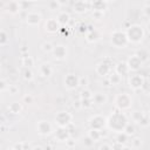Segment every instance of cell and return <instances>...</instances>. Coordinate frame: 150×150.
I'll return each mask as SVG.
<instances>
[{
	"label": "cell",
	"instance_id": "6da1fadb",
	"mask_svg": "<svg viewBox=\"0 0 150 150\" xmlns=\"http://www.w3.org/2000/svg\"><path fill=\"white\" fill-rule=\"evenodd\" d=\"M128 117L122 110H115L112 111L108 118H105V128L108 130H111L114 132H120L123 130L125 124L128 123Z\"/></svg>",
	"mask_w": 150,
	"mask_h": 150
},
{
	"label": "cell",
	"instance_id": "7a4b0ae2",
	"mask_svg": "<svg viewBox=\"0 0 150 150\" xmlns=\"http://www.w3.org/2000/svg\"><path fill=\"white\" fill-rule=\"evenodd\" d=\"M125 35H127V39L129 41V43H139L143 39H144V29L142 26L139 25H130L129 27H127V29L124 30Z\"/></svg>",
	"mask_w": 150,
	"mask_h": 150
},
{
	"label": "cell",
	"instance_id": "3957f363",
	"mask_svg": "<svg viewBox=\"0 0 150 150\" xmlns=\"http://www.w3.org/2000/svg\"><path fill=\"white\" fill-rule=\"evenodd\" d=\"M114 103H115L116 109L125 111V110L131 109V107H132V98L127 93H120V94H117L115 96Z\"/></svg>",
	"mask_w": 150,
	"mask_h": 150
},
{
	"label": "cell",
	"instance_id": "277c9868",
	"mask_svg": "<svg viewBox=\"0 0 150 150\" xmlns=\"http://www.w3.org/2000/svg\"><path fill=\"white\" fill-rule=\"evenodd\" d=\"M110 43L115 47V48H125L128 45H129V41L127 39V35L123 30H120V29H116L111 33V36H110Z\"/></svg>",
	"mask_w": 150,
	"mask_h": 150
},
{
	"label": "cell",
	"instance_id": "5b68a950",
	"mask_svg": "<svg viewBox=\"0 0 150 150\" xmlns=\"http://www.w3.org/2000/svg\"><path fill=\"white\" fill-rule=\"evenodd\" d=\"M112 69V61L109 59V57H105L103 61H101L96 68H95V71L96 74H98L100 76H103L105 77L107 75H109V73L111 71Z\"/></svg>",
	"mask_w": 150,
	"mask_h": 150
},
{
	"label": "cell",
	"instance_id": "8992f818",
	"mask_svg": "<svg viewBox=\"0 0 150 150\" xmlns=\"http://www.w3.org/2000/svg\"><path fill=\"white\" fill-rule=\"evenodd\" d=\"M54 121L57 127H67L73 122V115L68 111H59L55 115Z\"/></svg>",
	"mask_w": 150,
	"mask_h": 150
},
{
	"label": "cell",
	"instance_id": "52a82bcc",
	"mask_svg": "<svg viewBox=\"0 0 150 150\" xmlns=\"http://www.w3.org/2000/svg\"><path fill=\"white\" fill-rule=\"evenodd\" d=\"M36 131L39 135L41 136H48L52 134L53 131V127L52 124L48 122V121H45V120H41L36 123Z\"/></svg>",
	"mask_w": 150,
	"mask_h": 150
},
{
	"label": "cell",
	"instance_id": "ba28073f",
	"mask_svg": "<svg viewBox=\"0 0 150 150\" xmlns=\"http://www.w3.org/2000/svg\"><path fill=\"white\" fill-rule=\"evenodd\" d=\"M144 77L139 74H132L129 76V80H128V83H129V87L132 89V90H141V87L144 82Z\"/></svg>",
	"mask_w": 150,
	"mask_h": 150
},
{
	"label": "cell",
	"instance_id": "9c48e42d",
	"mask_svg": "<svg viewBox=\"0 0 150 150\" xmlns=\"http://www.w3.org/2000/svg\"><path fill=\"white\" fill-rule=\"evenodd\" d=\"M88 124L90 128L93 129H97V130H101L102 128L105 127V117H103L102 115H94L89 118L88 121Z\"/></svg>",
	"mask_w": 150,
	"mask_h": 150
},
{
	"label": "cell",
	"instance_id": "30bf717a",
	"mask_svg": "<svg viewBox=\"0 0 150 150\" xmlns=\"http://www.w3.org/2000/svg\"><path fill=\"white\" fill-rule=\"evenodd\" d=\"M125 63H127V66H128V68H129L130 71H138L142 68V66H143L142 61L138 59V56L136 54L130 55L129 59L125 61Z\"/></svg>",
	"mask_w": 150,
	"mask_h": 150
},
{
	"label": "cell",
	"instance_id": "8fae6325",
	"mask_svg": "<svg viewBox=\"0 0 150 150\" xmlns=\"http://www.w3.org/2000/svg\"><path fill=\"white\" fill-rule=\"evenodd\" d=\"M67 47L64 45H56L53 47V50H52V55L55 60L57 61H61V60H64L67 57Z\"/></svg>",
	"mask_w": 150,
	"mask_h": 150
},
{
	"label": "cell",
	"instance_id": "7c38bea8",
	"mask_svg": "<svg viewBox=\"0 0 150 150\" xmlns=\"http://www.w3.org/2000/svg\"><path fill=\"white\" fill-rule=\"evenodd\" d=\"M64 87L69 90H73V89H76L79 87V76L75 75V74H67L64 76Z\"/></svg>",
	"mask_w": 150,
	"mask_h": 150
},
{
	"label": "cell",
	"instance_id": "4fadbf2b",
	"mask_svg": "<svg viewBox=\"0 0 150 150\" xmlns=\"http://www.w3.org/2000/svg\"><path fill=\"white\" fill-rule=\"evenodd\" d=\"M60 28H61V26L59 25V22L56 21L55 18H50V19H48V20L45 22V29H46V32L49 33V34H54V33L59 32Z\"/></svg>",
	"mask_w": 150,
	"mask_h": 150
},
{
	"label": "cell",
	"instance_id": "5bb4252c",
	"mask_svg": "<svg viewBox=\"0 0 150 150\" xmlns=\"http://www.w3.org/2000/svg\"><path fill=\"white\" fill-rule=\"evenodd\" d=\"M70 136L71 134L69 132L67 127H57V129L55 130V139L60 142H66L68 138H70Z\"/></svg>",
	"mask_w": 150,
	"mask_h": 150
},
{
	"label": "cell",
	"instance_id": "9a60e30c",
	"mask_svg": "<svg viewBox=\"0 0 150 150\" xmlns=\"http://www.w3.org/2000/svg\"><path fill=\"white\" fill-rule=\"evenodd\" d=\"M41 14L38 12H29L26 16V22L29 26H38L41 22Z\"/></svg>",
	"mask_w": 150,
	"mask_h": 150
},
{
	"label": "cell",
	"instance_id": "2e32d148",
	"mask_svg": "<svg viewBox=\"0 0 150 150\" xmlns=\"http://www.w3.org/2000/svg\"><path fill=\"white\" fill-rule=\"evenodd\" d=\"M53 71H54V69L50 63H42L39 66V74L42 77H46V79L50 77L53 75Z\"/></svg>",
	"mask_w": 150,
	"mask_h": 150
},
{
	"label": "cell",
	"instance_id": "e0dca14e",
	"mask_svg": "<svg viewBox=\"0 0 150 150\" xmlns=\"http://www.w3.org/2000/svg\"><path fill=\"white\" fill-rule=\"evenodd\" d=\"M73 8H74V12L75 13L82 14V13H84V12L88 11V4L86 1H83V0H77V1H75Z\"/></svg>",
	"mask_w": 150,
	"mask_h": 150
},
{
	"label": "cell",
	"instance_id": "ac0fdd59",
	"mask_svg": "<svg viewBox=\"0 0 150 150\" xmlns=\"http://www.w3.org/2000/svg\"><path fill=\"white\" fill-rule=\"evenodd\" d=\"M55 19L61 27H64V26H68V23L70 21V15L67 12H60Z\"/></svg>",
	"mask_w": 150,
	"mask_h": 150
},
{
	"label": "cell",
	"instance_id": "d6986e66",
	"mask_svg": "<svg viewBox=\"0 0 150 150\" xmlns=\"http://www.w3.org/2000/svg\"><path fill=\"white\" fill-rule=\"evenodd\" d=\"M94 104H97V105H104L107 103V95L104 93H96V94H93V97H91Z\"/></svg>",
	"mask_w": 150,
	"mask_h": 150
},
{
	"label": "cell",
	"instance_id": "ffe728a7",
	"mask_svg": "<svg viewBox=\"0 0 150 150\" xmlns=\"http://www.w3.org/2000/svg\"><path fill=\"white\" fill-rule=\"evenodd\" d=\"M90 6L93 11L104 12L107 9V2L104 0H90Z\"/></svg>",
	"mask_w": 150,
	"mask_h": 150
},
{
	"label": "cell",
	"instance_id": "44dd1931",
	"mask_svg": "<svg viewBox=\"0 0 150 150\" xmlns=\"http://www.w3.org/2000/svg\"><path fill=\"white\" fill-rule=\"evenodd\" d=\"M101 39V33L97 30V29H94L91 32H87L86 33V40L90 43H94V42H97L98 40Z\"/></svg>",
	"mask_w": 150,
	"mask_h": 150
},
{
	"label": "cell",
	"instance_id": "7402d4cb",
	"mask_svg": "<svg viewBox=\"0 0 150 150\" xmlns=\"http://www.w3.org/2000/svg\"><path fill=\"white\" fill-rule=\"evenodd\" d=\"M115 73H117L120 76H125L130 73L128 66L125 62H118L116 66H115Z\"/></svg>",
	"mask_w": 150,
	"mask_h": 150
},
{
	"label": "cell",
	"instance_id": "603a6c76",
	"mask_svg": "<svg viewBox=\"0 0 150 150\" xmlns=\"http://www.w3.org/2000/svg\"><path fill=\"white\" fill-rule=\"evenodd\" d=\"M20 9H21V5H20L19 1H11V2L8 4V6H7V11H8L11 14H13V15L18 14V13L20 12Z\"/></svg>",
	"mask_w": 150,
	"mask_h": 150
},
{
	"label": "cell",
	"instance_id": "cb8c5ba5",
	"mask_svg": "<svg viewBox=\"0 0 150 150\" xmlns=\"http://www.w3.org/2000/svg\"><path fill=\"white\" fill-rule=\"evenodd\" d=\"M108 80H109V83L110 86H117L120 84V82L122 81V76H120L115 71H110L109 75H108Z\"/></svg>",
	"mask_w": 150,
	"mask_h": 150
},
{
	"label": "cell",
	"instance_id": "d4e9b609",
	"mask_svg": "<svg viewBox=\"0 0 150 150\" xmlns=\"http://www.w3.org/2000/svg\"><path fill=\"white\" fill-rule=\"evenodd\" d=\"M21 63H22V66L26 67V68H32V67L34 66V59H33L32 56H29L28 53H27V54H22Z\"/></svg>",
	"mask_w": 150,
	"mask_h": 150
},
{
	"label": "cell",
	"instance_id": "484cf974",
	"mask_svg": "<svg viewBox=\"0 0 150 150\" xmlns=\"http://www.w3.org/2000/svg\"><path fill=\"white\" fill-rule=\"evenodd\" d=\"M21 110H22V104L19 103V102H13V103H11L8 105V111L12 112V114H14V115L20 114Z\"/></svg>",
	"mask_w": 150,
	"mask_h": 150
},
{
	"label": "cell",
	"instance_id": "4316f807",
	"mask_svg": "<svg viewBox=\"0 0 150 150\" xmlns=\"http://www.w3.org/2000/svg\"><path fill=\"white\" fill-rule=\"evenodd\" d=\"M136 55H137L138 59L142 61V63H145V62H148V60H149V52H148V49H145V48H141L139 50H137Z\"/></svg>",
	"mask_w": 150,
	"mask_h": 150
},
{
	"label": "cell",
	"instance_id": "83f0119b",
	"mask_svg": "<svg viewBox=\"0 0 150 150\" xmlns=\"http://www.w3.org/2000/svg\"><path fill=\"white\" fill-rule=\"evenodd\" d=\"M123 132H125L129 137H131V136H134L135 135V132H136V127H135V123H130V122H128L127 124H125V127L123 128V130H122Z\"/></svg>",
	"mask_w": 150,
	"mask_h": 150
},
{
	"label": "cell",
	"instance_id": "f1b7e54d",
	"mask_svg": "<svg viewBox=\"0 0 150 150\" xmlns=\"http://www.w3.org/2000/svg\"><path fill=\"white\" fill-rule=\"evenodd\" d=\"M22 79L25 80V81H27V82H29V81H32L33 80V77H34V75H33V71H32V69L30 68H26V67H23V69H22Z\"/></svg>",
	"mask_w": 150,
	"mask_h": 150
},
{
	"label": "cell",
	"instance_id": "f546056e",
	"mask_svg": "<svg viewBox=\"0 0 150 150\" xmlns=\"http://www.w3.org/2000/svg\"><path fill=\"white\" fill-rule=\"evenodd\" d=\"M87 136H89L94 142H97L98 139H101V134H100V130H97V129L90 128L88 130V135Z\"/></svg>",
	"mask_w": 150,
	"mask_h": 150
},
{
	"label": "cell",
	"instance_id": "4dcf8cb0",
	"mask_svg": "<svg viewBox=\"0 0 150 150\" xmlns=\"http://www.w3.org/2000/svg\"><path fill=\"white\" fill-rule=\"evenodd\" d=\"M129 139V136L123 132V131H120V132H116V142L120 143V144H125Z\"/></svg>",
	"mask_w": 150,
	"mask_h": 150
},
{
	"label": "cell",
	"instance_id": "1f68e13d",
	"mask_svg": "<svg viewBox=\"0 0 150 150\" xmlns=\"http://www.w3.org/2000/svg\"><path fill=\"white\" fill-rule=\"evenodd\" d=\"M149 122H150V121H149V115H148V112H144L143 116L141 117V120L138 121L137 124H138L141 128H148L149 124H150Z\"/></svg>",
	"mask_w": 150,
	"mask_h": 150
},
{
	"label": "cell",
	"instance_id": "d6a6232c",
	"mask_svg": "<svg viewBox=\"0 0 150 150\" xmlns=\"http://www.w3.org/2000/svg\"><path fill=\"white\" fill-rule=\"evenodd\" d=\"M81 100V108L83 109H90L94 105V102L91 98H80Z\"/></svg>",
	"mask_w": 150,
	"mask_h": 150
},
{
	"label": "cell",
	"instance_id": "836d02e7",
	"mask_svg": "<svg viewBox=\"0 0 150 150\" xmlns=\"http://www.w3.org/2000/svg\"><path fill=\"white\" fill-rule=\"evenodd\" d=\"M53 47H54V45H53L52 42H49V41H45V42L41 45V49H42V52H45V53H52Z\"/></svg>",
	"mask_w": 150,
	"mask_h": 150
},
{
	"label": "cell",
	"instance_id": "e575fe53",
	"mask_svg": "<svg viewBox=\"0 0 150 150\" xmlns=\"http://www.w3.org/2000/svg\"><path fill=\"white\" fill-rule=\"evenodd\" d=\"M93 97V93L91 90H89L88 88H83L80 93V98H91Z\"/></svg>",
	"mask_w": 150,
	"mask_h": 150
},
{
	"label": "cell",
	"instance_id": "d590c367",
	"mask_svg": "<svg viewBox=\"0 0 150 150\" xmlns=\"http://www.w3.org/2000/svg\"><path fill=\"white\" fill-rule=\"evenodd\" d=\"M143 111H134L132 114H131V120H132V122L135 123V124H137L138 123V121L141 120V117L143 116Z\"/></svg>",
	"mask_w": 150,
	"mask_h": 150
},
{
	"label": "cell",
	"instance_id": "8d00e7d4",
	"mask_svg": "<svg viewBox=\"0 0 150 150\" xmlns=\"http://www.w3.org/2000/svg\"><path fill=\"white\" fill-rule=\"evenodd\" d=\"M12 149H19V150H21V149H30V145L28 143H26V142H20V143L13 144Z\"/></svg>",
	"mask_w": 150,
	"mask_h": 150
},
{
	"label": "cell",
	"instance_id": "74e56055",
	"mask_svg": "<svg viewBox=\"0 0 150 150\" xmlns=\"http://www.w3.org/2000/svg\"><path fill=\"white\" fill-rule=\"evenodd\" d=\"M6 43H8V35L5 30L0 29V46H4Z\"/></svg>",
	"mask_w": 150,
	"mask_h": 150
},
{
	"label": "cell",
	"instance_id": "f35d334b",
	"mask_svg": "<svg viewBox=\"0 0 150 150\" xmlns=\"http://www.w3.org/2000/svg\"><path fill=\"white\" fill-rule=\"evenodd\" d=\"M142 146V139L138 137H135L131 141V149H139Z\"/></svg>",
	"mask_w": 150,
	"mask_h": 150
},
{
	"label": "cell",
	"instance_id": "ab89813d",
	"mask_svg": "<svg viewBox=\"0 0 150 150\" xmlns=\"http://www.w3.org/2000/svg\"><path fill=\"white\" fill-rule=\"evenodd\" d=\"M94 143H95V142H94L89 136H86V137L83 138V145H84L86 148H91V146L94 145Z\"/></svg>",
	"mask_w": 150,
	"mask_h": 150
},
{
	"label": "cell",
	"instance_id": "60d3db41",
	"mask_svg": "<svg viewBox=\"0 0 150 150\" xmlns=\"http://www.w3.org/2000/svg\"><path fill=\"white\" fill-rule=\"evenodd\" d=\"M88 86V79L86 76H79V87L86 88Z\"/></svg>",
	"mask_w": 150,
	"mask_h": 150
},
{
	"label": "cell",
	"instance_id": "b9f144b4",
	"mask_svg": "<svg viewBox=\"0 0 150 150\" xmlns=\"http://www.w3.org/2000/svg\"><path fill=\"white\" fill-rule=\"evenodd\" d=\"M7 90L9 91V94H11V95H15V94H18V93H19V88H18L15 84H8Z\"/></svg>",
	"mask_w": 150,
	"mask_h": 150
},
{
	"label": "cell",
	"instance_id": "7bdbcfd3",
	"mask_svg": "<svg viewBox=\"0 0 150 150\" xmlns=\"http://www.w3.org/2000/svg\"><path fill=\"white\" fill-rule=\"evenodd\" d=\"M142 13H143V15H144L145 18H149V16H150V5H149V4H145V5H144V7H143V9H142Z\"/></svg>",
	"mask_w": 150,
	"mask_h": 150
},
{
	"label": "cell",
	"instance_id": "ee69618b",
	"mask_svg": "<svg viewBox=\"0 0 150 150\" xmlns=\"http://www.w3.org/2000/svg\"><path fill=\"white\" fill-rule=\"evenodd\" d=\"M93 18L96 19V20H100L102 19V16L104 15V12H100V11H93Z\"/></svg>",
	"mask_w": 150,
	"mask_h": 150
},
{
	"label": "cell",
	"instance_id": "f6af8a7d",
	"mask_svg": "<svg viewBox=\"0 0 150 150\" xmlns=\"http://www.w3.org/2000/svg\"><path fill=\"white\" fill-rule=\"evenodd\" d=\"M48 6H49V8L53 9V11H55V9H57V8L60 7V5L56 2V0H49Z\"/></svg>",
	"mask_w": 150,
	"mask_h": 150
},
{
	"label": "cell",
	"instance_id": "bcb514c9",
	"mask_svg": "<svg viewBox=\"0 0 150 150\" xmlns=\"http://www.w3.org/2000/svg\"><path fill=\"white\" fill-rule=\"evenodd\" d=\"M33 101H34V98H33L32 95H25V96L22 97V102H23V103L29 104V103H33Z\"/></svg>",
	"mask_w": 150,
	"mask_h": 150
},
{
	"label": "cell",
	"instance_id": "7dc6e473",
	"mask_svg": "<svg viewBox=\"0 0 150 150\" xmlns=\"http://www.w3.org/2000/svg\"><path fill=\"white\" fill-rule=\"evenodd\" d=\"M7 87H8V84L6 83V81L5 80H0V93L7 90Z\"/></svg>",
	"mask_w": 150,
	"mask_h": 150
},
{
	"label": "cell",
	"instance_id": "c3c4849f",
	"mask_svg": "<svg viewBox=\"0 0 150 150\" xmlns=\"http://www.w3.org/2000/svg\"><path fill=\"white\" fill-rule=\"evenodd\" d=\"M73 107L76 109V110H79V109H81V100L79 98V100H76V101H74L73 102Z\"/></svg>",
	"mask_w": 150,
	"mask_h": 150
},
{
	"label": "cell",
	"instance_id": "681fc988",
	"mask_svg": "<svg viewBox=\"0 0 150 150\" xmlns=\"http://www.w3.org/2000/svg\"><path fill=\"white\" fill-rule=\"evenodd\" d=\"M66 145H67L68 148H73V146H75V141H73V139L68 138V139L66 141Z\"/></svg>",
	"mask_w": 150,
	"mask_h": 150
},
{
	"label": "cell",
	"instance_id": "f907efd6",
	"mask_svg": "<svg viewBox=\"0 0 150 150\" xmlns=\"http://www.w3.org/2000/svg\"><path fill=\"white\" fill-rule=\"evenodd\" d=\"M56 2L60 5V7L61 6H66V5H68L69 4V0H56Z\"/></svg>",
	"mask_w": 150,
	"mask_h": 150
},
{
	"label": "cell",
	"instance_id": "816d5d0a",
	"mask_svg": "<svg viewBox=\"0 0 150 150\" xmlns=\"http://www.w3.org/2000/svg\"><path fill=\"white\" fill-rule=\"evenodd\" d=\"M98 149H112V148H111V144L104 143V144H101V145L98 146Z\"/></svg>",
	"mask_w": 150,
	"mask_h": 150
},
{
	"label": "cell",
	"instance_id": "f5cc1de1",
	"mask_svg": "<svg viewBox=\"0 0 150 150\" xmlns=\"http://www.w3.org/2000/svg\"><path fill=\"white\" fill-rule=\"evenodd\" d=\"M80 32H81V33H87V25H81Z\"/></svg>",
	"mask_w": 150,
	"mask_h": 150
},
{
	"label": "cell",
	"instance_id": "db71d44e",
	"mask_svg": "<svg viewBox=\"0 0 150 150\" xmlns=\"http://www.w3.org/2000/svg\"><path fill=\"white\" fill-rule=\"evenodd\" d=\"M102 86H104V87H109V86H110L109 80H108V77H107V76H105V79H104V82L102 81Z\"/></svg>",
	"mask_w": 150,
	"mask_h": 150
},
{
	"label": "cell",
	"instance_id": "11a10c76",
	"mask_svg": "<svg viewBox=\"0 0 150 150\" xmlns=\"http://www.w3.org/2000/svg\"><path fill=\"white\" fill-rule=\"evenodd\" d=\"M23 1H27V2H32V1H36V0H23Z\"/></svg>",
	"mask_w": 150,
	"mask_h": 150
},
{
	"label": "cell",
	"instance_id": "9f6ffc18",
	"mask_svg": "<svg viewBox=\"0 0 150 150\" xmlns=\"http://www.w3.org/2000/svg\"><path fill=\"white\" fill-rule=\"evenodd\" d=\"M104 1H105V2L108 4V2H110V1H112V0H104Z\"/></svg>",
	"mask_w": 150,
	"mask_h": 150
},
{
	"label": "cell",
	"instance_id": "6f0895ef",
	"mask_svg": "<svg viewBox=\"0 0 150 150\" xmlns=\"http://www.w3.org/2000/svg\"><path fill=\"white\" fill-rule=\"evenodd\" d=\"M0 70H1V64H0Z\"/></svg>",
	"mask_w": 150,
	"mask_h": 150
}]
</instances>
